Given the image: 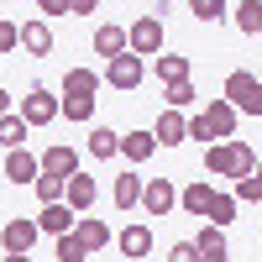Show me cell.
Instances as JSON below:
<instances>
[{
  "mask_svg": "<svg viewBox=\"0 0 262 262\" xmlns=\"http://www.w3.org/2000/svg\"><path fill=\"white\" fill-rule=\"evenodd\" d=\"M121 152H126V163H147L152 152H158V137H152V131H126Z\"/></svg>",
  "mask_w": 262,
  "mask_h": 262,
  "instance_id": "cell-20",
  "label": "cell"
},
{
  "mask_svg": "<svg viewBox=\"0 0 262 262\" xmlns=\"http://www.w3.org/2000/svg\"><path fill=\"white\" fill-rule=\"evenodd\" d=\"M63 184H69V179H58V173H42V168H37V179H32V189H37V200H42V205H63Z\"/></svg>",
  "mask_w": 262,
  "mask_h": 262,
  "instance_id": "cell-26",
  "label": "cell"
},
{
  "mask_svg": "<svg viewBox=\"0 0 262 262\" xmlns=\"http://www.w3.org/2000/svg\"><path fill=\"white\" fill-rule=\"evenodd\" d=\"M74 221H79V215H74L69 205H42L37 231H42V236H69V231H74Z\"/></svg>",
  "mask_w": 262,
  "mask_h": 262,
  "instance_id": "cell-15",
  "label": "cell"
},
{
  "mask_svg": "<svg viewBox=\"0 0 262 262\" xmlns=\"http://www.w3.org/2000/svg\"><path fill=\"white\" fill-rule=\"evenodd\" d=\"M142 184H147V179H137V173H121V179L111 184V200H116L121 210H131V205H142Z\"/></svg>",
  "mask_w": 262,
  "mask_h": 262,
  "instance_id": "cell-24",
  "label": "cell"
},
{
  "mask_svg": "<svg viewBox=\"0 0 262 262\" xmlns=\"http://www.w3.org/2000/svg\"><path fill=\"white\" fill-rule=\"evenodd\" d=\"M84 257H90V252H84V242H79L74 231H69V236H58V262H84Z\"/></svg>",
  "mask_w": 262,
  "mask_h": 262,
  "instance_id": "cell-31",
  "label": "cell"
},
{
  "mask_svg": "<svg viewBox=\"0 0 262 262\" xmlns=\"http://www.w3.org/2000/svg\"><path fill=\"white\" fill-rule=\"evenodd\" d=\"M74 236L84 242V252H100V247H111V242H116V236H111V226H105V221H95V215H79V221H74Z\"/></svg>",
  "mask_w": 262,
  "mask_h": 262,
  "instance_id": "cell-13",
  "label": "cell"
},
{
  "mask_svg": "<svg viewBox=\"0 0 262 262\" xmlns=\"http://www.w3.org/2000/svg\"><path fill=\"white\" fill-rule=\"evenodd\" d=\"M221 262H231V257H221Z\"/></svg>",
  "mask_w": 262,
  "mask_h": 262,
  "instance_id": "cell-40",
  "label": "cell"
},
{
  "mask_svg": "<svg viewBox=\"0 0 262 262\" xmlns=\"http://www.w3.org/2000/svg\"><path fill=\"white\" fill-rule=\"evenodd\" d=\"M95 53L111 63V58H121L126 53V27H111V21H105V27H95Z\"/></svg>",
  "mask_w": 262,
  "mask_h": 262,
  "instance_id": "cell-19",
  "label": "cell"
},
{
  "mask_svg": "<svg viewBox=\"0 0 262 262\" xmlns=\"http://www.w3.org/2000/svg\"><path fill=\"white\" fill-rule=\"evenodd\" d=\"M90 158H100V163H111V158H121V131H111V126H95L90 131Z\"/></svg>",
  "mask_w": 262,
  "mask_h": 262,
  "instance_id": "cell-18",
  "label": "cell"
},
{
  "mask_svg": "<svg viewBox=\"0 0 262 262\" xmlns=\"http://www.w3.org/2000/svg\"><path fill=\"white\" fill-rule=\"evenodd\" d=\"M194 247H200V257H205V262H221V257H231V247H226V231H221V226H210V221L200 226Z\"/></svg>",
  "mask_w": 262,
  "mask_h": 262,
  "instance_id": "cell-16",
  "label": "cell"
},
{
  "mask_svg": "<svg viewBox=\"0 0 262 262\" xmlns=\"http://www.w3.org/2000/svg\"><path fill=\"white\" fill-rule=\"evenodd\" d=\"M236 27H242L247 37L262 32V0H236Z\"/></svg>",
  "mask_w": 262,
  "mask_h": 262,
  "instance_id": "cell-28",
  "label": "cell"
},
{
  "mask_svg": "<svg viewBox=\"0 0 262 262\" xmlns=\"http://www.w3.org/2000/svg\"><path fill=\"white\" fill-rule=\"evenodd\" d=\"M90 11H100V0H69V16H90Z\"/></svg>",
  "mask_w": 262,
  "mask_h": 262,
  "instance_id": "cell-36",
  "label": "cell"
},
{
  "mask_svg": "<svg viewBox=\"0 0 262 262\" xmlns=\"http://www.w3.org/2000/svg\"><path fill=\"white\" fill-rule=\"evenodd\" d=\"M100 90V74H90V69H69L63 74V95H95Z\"/></svg>",
  "mask_w": 262,
  "mask_h": 262,
  "instance_id": "cell-27",
  "label": "cell"
},
{
  "mask_svg": "<svg viewBox=\"0 0 262 262\" xmlns=\"http://www.w3.org/2000/svg\"><path fill=\"white\" fill-rule=\"evenodd\" d=\"M163 42H168V32H163V21L158 16H137V21H131V27H126V48L131 53H137V58H158L163 53Z\"/></svg>",
  "mask_w": 262,
  "mask_h": 262,
  "instance_id": "cell-4",
  "label": "cell"
},
{
  "mask_svg": "<svg viewBox=\"0 0 262 262\" xmlns=\"http://www.w3.org/2000/svg\"><path fill=\"white\" fill-rule=\"evenodd\" d=\"M189 11L200 16V21H210V27H215V21L226 16V0H189Z\"/></svg>",
  "mask_w": 262,
  "mask_h": 262,
  "instance_id": "cell-32",
  "label": "cell"
},
{
  "mask_svg": "<svg viewBox=\"0 0 262 262\" xmlns=\"http://www.w3.org/2000/svg\"><path fill=\"white\" fill-rule=\"evenodd\" d=\"M58 95H48V90H42V84H32V90L27 95H21V121H27V126H48V121H58Z\"/></svg>",
  "mask_w": 262,
  "mask_h": 262,
  "instance_id": "cell-6",
  "label": "cell"
},
{
  "mask_svg": "<svg viewBox=\"0 0 262 262\" xmlns=\"http://www.w3.org/2000/svg\"><path fill=\"white\" fill-rule=\"evenodd\" d=\"M21 53H32V58H48L53 53V27L48 21H21Z\"/></svg>",
  "mask_w": 262,
  "mask_h": 262,
  "instance_id": "cell-12",
  "label": "cell"
},
{
  "mask_svg": "<svg viewBox=\"0 0 262 262\" xmlns=\"http://www.w3.org/2000/svg\"><path fill=\"white\" fill-rule=\"evenodd\" d=\"M37 163H42V173H58V179H74V173L84 168L74 147H48V152H42Z\"/></svg>",
  "mask_w": 262,
  "mask_h": 262,
  "instance_id": "cell-14",
  "label": "cell"
},
{
  "mask_svg": "<svg viewBox=\"0 0 262 262\" xmlns=\"http://www.w3.org/2000/svg\"><path fill=\"white\" fill-rule=\"evenodd\" d=\"M142 79H147V63L131 53V48H126L121 58H111V63H105V84H111V90H121V95H131Z\"/></svg>",
  "mask_w": 262,
  "mask_h": 262,
  "instance_id": "cell-5",
  "label": "cell"
},
{
  "mask_svg": "<svg viewBox=\"0 0 262 262\" xmlns=\"http://www.w3.org/2000/svg\"><path fill=\"white\" fill-rule=\"evenodd\" d=\"M210 200H215V184H210V179H194V184L179 194V205H184L189 215H200V221L210 215Z\"/></svg>",
  "mask_w": 262,
  "mask_h": 262,
  "instance_id": "cell-17",
  "label": "cell"
},
{
  "mask_svg": "<svg viewBox=\"0 0 262 262\" xmlns=\"http://www.w3.org/2000/svg\"><path fill=\"white\" fill-rule=\"evenodd\" d=\"M205 221L226 231V226L236 221V200H231V194H221V189H215V200H210V215H205Z\"/></svg>",
  "mask_w": 262,
  "mask_h": 262,
  "instance_id": "cell-29",
  "label": "cell"
},
{
  "mask_svg": "<svg viewBox=\"0 0 262 262\" xmlns=\"http://www.w3.org/2000/svg\"><path fill=\"white\" fill-rule=\"evenodd\" d=\"M252 173H257V184H262V163H257V168H252Z\"/></svg>",
  "mask_w": 262,
  "mask_h": 262,
  "instance_id": "cell-39",
  "label": "cell"
},
{
  "mask_svg": "<svg viewBox=\"0 0 262 262\" xmlns=\"http://www.w3.org/2000/svg\"><path fill=\"white\" fill-rule=\"evenodd\" d=\"M37 11H42V21L48 16H69V0H37Z\"/></svg>",
  "mask_w": 262,
  "mask_h": 262,
  "instance_id": "cell-35",
  "label": "cell"
},
{
  "mask_svg": "<svg viewBox=\"0 0 262 262\" xmlns=\"http://www.w3.org/2000/svg\"><path fill=\"white\" fill-rule=\"evenodd\" d=\"M168 262H205V257H200L194 242H179V247H168Z\"/></svg>",
  "mask_w": 262,
  "mask_h": 262,
  "instance_id": "cell-34",
  "label": "cell"
},
{
  "mask_svg": "<svg viewBox=\"0 0 262 262\" xmlns=\"http://www.w3.org/2000/svg\"><path fill=\"white\" fill-rule=\"evenodd\" d=\"M116 247H121V257H126V262H142V257L152 252V226H147V221L121 226V231H116Z\"/></svg>",
  "mask_w": 262,
  "mask_h": 262,
  "instance_id": "cell-7",
  "label": "cell"
},
{
  "mask_svg": "<svg viewBox=\"0 0 262 262\" xmlns=\"http://www.w3.org/2000/svg\"><path fill=\"white\" fill-rule=\"evenodd\" d=\"M16 48H21V21L0 16V53H16Z\"/></svg>",
  "mask_w": 262,
  "mask_h": 262,
  "instance_id": "cell-33",
  "label": "cell"
},
{
  "mask_svg": "<svg viewBox=\"0 0 262 262\" xmlns=\"http://www.w3.org/2000/svg\"><path fill=\"white\" fill-rule=\"evenodd\" d=\"M0 262H32L27 252H6V257H0Z\"/></svg>",
  "mask_w": 262,
  "mask_h": 262,
  "instance_id": "cell-37",
  "label": "cell"
},
{
  "mask_svg": "<svg viewBox=\"0 0 262 262\" xmlns=\"http://www.w3.org/2000/svg\"><path fill=\"white\" fill-rule=\"evenodd\" d=\"M163 95H168V111H189V105H194V84H189V79L163 84Z\"/></svg>",
  "mask_w": 262,
  "mask_h": 262,
  "instance_id": "cell-30",
  "label": "cell"
},
{
  "mask_svg": "<svg viewBox=\"0 0 262 262\" xmlns=\"http://www.w3.org/2000/svg\"><path fill=\"white\" fill-rule=\"evenodd\" d=\"M152 137H158V147H179V142H189V116L163 105V116H158V126H152Z\"/></svg>",
  "mask_w": 262,
  "mask_h": 262,
  "instance_id": "cell-11",
  "label": "cell"
},
{
  "mask_svg": "<svg viewBox=\"0 0 262 262\" xmlns=\"http://www.w3.org/2000/svg\"><path fill=\"white\" fill-rule=\"evenodd\" d=\"M236 121H242V116H236L226 100H210L200 116H189V137L205 142V147H210V142H231V137H236Z\"/></svg>",
  "mask_w": 262,
  "mask_h": 262,
  "instance_id": "cell-2",
  "label": "cell"
},
{
  "mask_svg": "<svg viewBox=\"0 0 262 262\" xmlns=\"http://www.w3.org/2000/svg\"><path fill=\"white\" fill-rule=\"evenodd\" d=\"M173 205H179V189H173L168 179H147V184H142V210L152 215V221H163Z\"/></svg>",
  "mask_w": 262,
  "mask_h": 262,
  "instance_id": "cell-8",
  "label": "cell"
},
{
  "mask_svg": "<svg viewBox=\"0 0 262 262\" xmlns=\"http://www.w3.org/2000/svg\"><path fill=\"white\" fill-rule=\"evenodd\" d=\"M63 205H69L74 215H90V210H95V179H90L84 168L74 173L69 184H63Z\"/></svg>",
  "mask_w": 262,
  "mask_h": 262,
  "instance_id": "cell-9",
  "label": "cell"
},
{
  "mask_svg": "<svg viewBox=\"0 0 262 262\" xmlns=\"http://www.w3.org/2000/svg\"><path fill=\"white\" fill-rule=\"evenodd\" d=\"M37 221H21V215H16V221H6V226H0V247H6V252H32L37 247Z\"/></svg>",
  "mask_w": 262,
  "mask_h": 262,
  "instance_id": "cell-10",
  "label": "cell"
},
{
  "mask_svg": "<svg viewBox=\"0 0 262 262\" xmlns=\"http://www.w3.org/2000/svg\"><path fill=\"white\" fill-rule=\"evenodd\" d=\"M37 168H42V163L32 158V152H27V147H16L11 158H6V179H11V184H32V179H37Z\"/></svg>",
  "mask_w": 262,
  "mask_h": 262,
  "instance_id": "cell-21",
  "label": "cell"
},
{
  "mask_svg": "<svg viewBox=\"0 0 262 262\" xmlns=\"http://www.w3.org/2000/svg\"><path fill=\"white\" fill-rule=\"evenodd\" d=\"M252 168H257L252 147H247V142H236V137H231V142H210V147H205V173H210V179H231V184H236V179H247Z\"/></svg>",
  "mask_w": 262,
  "mask_h": 262,
  "instance_id": "cell-1",
  "label": "cell"
},
{
  "mask_svg": "<svg viewBox=\"0 0 262 262\" xmlns=\"http://www.w3.org/2000/svg\"><path fill=\"white\" fill-rule=\"evenodd\" d=\"M152 74H158L163 84H179V79H189V58L184 53H158L152 58Z\"/></svg>",
  "mask_w": 262,
  "mask_h": 262,
  "instance_id": "cell-22",
  "label": "cell"
},
{
  "mask_svg": "<svg viewBox=\"0 0 262 262\" xmlns=\"http://www.w3.org/2000/svg\"><path fill=\"white\" fill-rule=\"evenodd\" d=\"M27 137H32V126L21 121L16 111H11V116H0V147H6V152H16V147H27Z\"/></svg>",
  "mask_w": 262,
  "mask_h": 262,
  "instance_id": "cell-23",
  "label": "cell"
},
{
  "mask_svg": "<svg viewBox=\"0 0 262 262\" xmlns=\"http://www.w3.org/2000/svg\"><path fill=\"white\" fill-rule=\"evenodd\" d=\"M58 116H63V121H79V126H84V121L95 116V95H63Z\"/></svg>",
  "mask_w": 262,
  "mask_h": 262,
  "instance_id": "cell-25",
  "label": "cell"
},
{
  "mask_svg": "<svg viewBox=\"0 0 262 262\" xmlns=\"http://www.w3.org/2000/svg\"><path fill=\"white\" fill-rule=\"evenodd\" d=\"M0 116H11V95L6 90H0Z\"/></svg>",
  "mask_w": 262,
  "mask_h": 262,
  "instance_id": "cell-38",
  "label": "cell"
},
{
  "mask_svg": "<svg viewBox=\"0 0 262 262\" xmlns=\"http://www.w3.org/2000/svg\"><path fill=\"white\" fill-rule=\"evenodd\" d=\"M236 116H262V79H252L247 69L226 74V95H221Z\"/></svg>",
  "mask_w": 262,
  "mask_h": 262,
  "instance_id": "cell-3",
  "label": "cell"
}]
</instances>
